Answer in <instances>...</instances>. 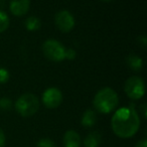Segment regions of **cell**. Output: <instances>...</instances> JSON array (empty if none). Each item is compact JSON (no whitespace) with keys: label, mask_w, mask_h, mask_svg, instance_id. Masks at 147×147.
Masks as SVG:
<instances>
[{"label":"cell","mask_w":147,"mask_h":147,"mask_svg":"<svg viewBox=\"0 0 147 147\" xmlns=\"http://www.w3.org/2000/svg\"><path fill=\"white\" fill-rule=\"evenodd\" d=\"M9 80V73L6 69L0 67V84H4L8 82Z\"/></svg>","instance_id":"cell-17"},{"label":"cell","mask_w":147,"mask_h":147,"mask_svg":"<svg viewBox=\"0 0 147 147\" xmlns=\"http://www.w3.org/2000/svg\"><path fill=\"white\" fill-rule=\"evenodd\" d=\"M9 26V18L8 15L4 11L0 10V33L5 31Z\"/></svg>","instance_id":"cell-14"},{"label":"cell","mask_w":147,"mask_h":147,"mask_svg":"<svg viewBox=\"0 0 147 147\" xmlns=\"http://www.w3.org/2000/svg\"><path fill=\"white\" fill-rule=\"evenodd\" d=\"M11 106H12L11 100H9V99H7V98L0 99V110L7 111V110H9V109H11Z\"/></svg>","instance_id":"cell-16"},{"label":"cell","mask_w":147,"mask_h":147,"mask_svg":"<svg viewBox=\"0 0 147 147\" xmlns=\"http://www.w3.org/2000/svg\"><path fill=\"white\" fill-rule=\"evenodd\" d=\"M41 26V22L37 17L35 16H30L26 19L25 21V27L30 31H35L37 29H39Z\"/></svg>","instance_id":"cell-13"},{"label":"cell","mask_w":147,"mask_h":147,"mask_svg":"<svg viewBox=\"0 0 147 147\" xmlns=\"http://www.w3.org/2000/svg\"><path fill=\"white\" fill-rule=\"evenodd\" d=\"M63 102V94L57 88H49L42 94V103L47 108H57Z\"/></svg>","instance_id":"cell-7"},{"label":"cell","mask_w":147,"mask_h":147,"mask_svg":"<svg viewBox=\"0 0 147 147\" xmlns=\"http://www.w3.org/2000/svg\"><path fill=\"white\" fill-rule=\"evenodd\" d=\"M63 145L65 147H81L82 139L78 132L74 130H69L63 135Z\"/></svg>","instance_id":"cell-9"},{"label":"cell","mask_w":147,"mask_h":147,"mask_svg":"<svg viewBox=\"0 0 147 147\" xmlns=\"http://www.w3.org/2000/svg\"><path fill=\"white\" fill-rule=\"evenodd\" d=\"M142 113H143V116H144V118L146 117V105H143L142 106Z\"/></svg>","instance_id":"cell-21"},{"label":"cell","mask_w":147,"mask_h":147,"mask_svg":"<svg viewBox=\"0 0 147 147\" xmlns=\"http://www.w3.org/2000/svg\"><path fill=\"white\" fill-rule=\"evenodd\" d=\"M112 130L120 138L134 136L140 127V119L134 106L120 108L115 112L111 120Z\"/></svg>","instance_id":"cell-1"},{"label":"cell","mask_w":147,"mask_h":147,"mask_svg":"<svg viewBox=\"0 0 147 147\" xmlns=\"http://www.w3.org/2000/svg\"><path fill=\"white\" fill-rule=\"evenodd\" d=\"M5 141H6V138H5V134L1 129H0V147H4L5 145Z\"/></svg>","instance_id":"cell-19"},{"label":"cell","mask_w":147,"mask_h":147,"mask_svg":"<svg viewBox=\"0 0 147 147\" xmlns=\"http://www.w3.org/2000/svg\"><path fill=\"white\" fill-rule=\"evenodd\" d=\"M119 103L117 93L111 88H103L95 95L93 104L98 112L108 114L115 110Z\"/></svg>","instance_id":"cell-2"},{"label":"cell","mask_w":147,"mask_h":147,"mask_svg":"<svg viewBox=\"0 0 147 147\" xmlns=\"http://www.w3.org/2000/svg\"><path fill=\"white\" fill-rule=\"evenodd\" d=\"M135 147H147V140L146 139H142V140L138 141Z\"/></svg>","instance_id":"cell-20"},{"label":"cell","mask_w":147,"mask_h":147,"mask_svg":"<svg viewBox=\"0 0 147 147\" xmlns=\"http://www.w3.org/2000/svg\"><path fill=\"white\" fill-rule=\"evenodd\" d=\"M55 22L57 27L63 32H69L75 26V18L67 10H61L55 14Z\"/></svg>","instance_id":"cell-6"},{"label":"cell","mask_w":147,"mask_h":147,"mask_svg":"<svg viewBox=\"0 0 147 147\" xmlns=\"http://www.w3.org/2000/svg\"><path fill=\"white\" fill-rule=\"evenodd\" d=\"M76 51L73 49H69L65 51V59H74L76 57Z\"/></svg>","instance_id":"cell-18"},{"label":"cell","mask_w":147,"mask_h":147,"mask_svg":"<svg viewBox=\"0 0 147 147\" xmlns=\"http://www.w3.org/2000/svg\"><path fill=\"white\" fill-rule=\"evenodd\" d=\"M39 101L35 95L31 93L23 94L15 102V110L22 117H30L37 112Z\"/></svg>","instance_id":"cell-3"},{"label":"cell","mask_w":147,"mask_h":147,"mask_svg":"<svg viewBox=\"0 0 147 147\" xmlns=\"http://www.w3.org/2000/svg\"><path fill=\"white\" fill-rule=\"evenodd\" d=\"M42 53L45 57L53 61H61L65 59V49L55 39H47L42 45Z\"/></svg>","instance_id":"cell-4"},{"label":"cell","mask_w":147,"mask_h":147,"mask_svg":"<svg viewBox=\"0 0 147 147\" xmlns=\"http://www.w3.org/2000/svg\"><path fill=\"white\" fill-rule=\"evenodd\" d=\"M102 142V135L98 131L91 132L87 135V137L84 140L85 147H98Z\"/></svg>","instance_id":"cell-10"},{"label":"cell","mask_w":147,"mask_h":147,"mask_svg":"<svg viewBox=\"0 0 147 147\" xmlns=\"http://www.w3.org/2000/svg\"><path fill=\"white\" fill-rule=\"evenodd\" d=\"M97 122V114L91 109H88V110L85 111V113L82 116V120H81V123H82L83 126L87 127V128H90V127H93Z\"/></svg>","instance_id":"cell-11"},{"label":"cell","mask_w":147,"mask_h":147,"mask_svg":"<svg viewBox=\"0 0 147 147\" xmlns=\"http://www.w3.org/2000/svg\"><path fill=\"white\" fill-rule=\"evenodd\" d=\"M36 147H57V145H55V143L53 142L51 139L43 138V139H40V140L37 142Z\"/></svg>","instance_id":"cell-15"},{"label":"cell","mask_w":147,"mask_h":147,"mask_svg":"<svg viewBox=\"0 0 147 147\" xmlns=\"http://www.w3.org/2000/svg\"><path fill=\"white\" fill-rule=\"evenodd\" d=\"M30 6V0H11L10 11L15 16H23L26 14Z\"/></svg>","instance_id":"cell-8"},{"label":"cell","mask_w":147,"mask_h":147,"mask_svg":"<svg viewBox=\"0 0 147 147\" xmlns=\"http://www.w3.org/2000/svg\"><path fill=\"white\" fill-rule=\"evenodd\" d=\"M124 90L126 95L132 100H139L144 96L145 87L144 82L140 77H130L125 82Z\"/></svg>","instance_id":"cell-5"},{"label":"cell","mask_w":147,"mask_h":147,"mask_svg":"<svg viewBox=\"0 0 147 147\" xmlns=\"http://www.w3.org/2000/svg\"><path fill=\"white\" fill-rule=\"evenodd\" d=\"M127 65L130 67L131 69H133L134 71H138L142 69L143 61L139 57H137L136 55H130L126 59Z\"/></svg>","instance_id":"cell-12"},{"label":"cell","mask_w":147,"mask_h":147,"mask_svg":"<svg viewBox=\"0 0 147 147\" xmlns=\"http://www.w3.org/2000/svg\"><path fill=\"white\" fill-rule=\"evenodd\" d=\"M101 1H104V2H107V1H111V0H101Z\"/></svg>","instance_id":"cell-22"}]
</instances>
